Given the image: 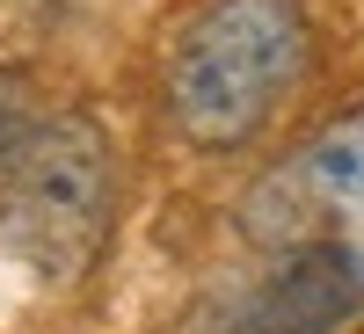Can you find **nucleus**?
I'll use <instances>...</instances> for the list:
<instances>
[{"label":"nucleus","mask_w":364,"mask_h":334,"mask_svg":"<svg viewBox=\"0 0 364 334\" xmlns=\"http://www.w3.org/2000/svg\"><path fill=\"white\" fill-rule=\"evenodd\" d=\"M306 51L314 29L299 0H211L168 51V124L204 153L248 145L299 87Z\"/></svg>","instance_id":"f257e3e1"},{"label":"nucleus","mask_w":364,"mask_h":334,"mask_svg":"<svg viewBox=\"0 0 364 334\" xmlns=\"http://www.w3.org/2000/svg\"><path fill=\"white\" fill-rule=\"evenodd\" d=\"M117 226V153L80 109L22 124L0 145V255L44 284H80Z\"/></svg>","instance_id":"f03ea898"},{"label":"nucleus","mask_w":364,"mask_h":334,"mask_svg":"<svg viewBox=\"0 0 364 334\" xmlns=\"http://www.w3.org/2000/svg\"><path fill=\"white\" fill-rule=\"evenodd\" d=\"M343 204H364V109L336 116L321 138H306L284 160V174L255 182L240 196V233L255 247H291L321 211H343Z\"/></svg>","instance_id":"7ed1b4c3"},{"label":"nucleus","mask_w":364,"mask_h":334,"mask_svg":"<svg viewBox=\"0 0 364 334\" xmlns=\"http://www.w3.org/2000/svg\"><path fill=\"white\" fill-rule=\"evenodd\" d=\"M364 313V255L350 240H299L233 306L226 334H336Z\"/></svg>","instance_id":"20e7f679"}]
</instances>
